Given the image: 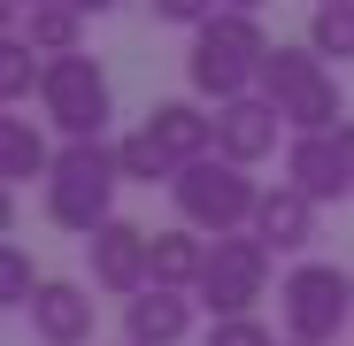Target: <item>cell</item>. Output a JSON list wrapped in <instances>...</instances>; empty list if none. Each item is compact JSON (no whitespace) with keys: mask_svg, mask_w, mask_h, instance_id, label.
I'll return each mask as SVG.
<instances>
[{"mask_svg":"<svg viewBox=\"0 0 354 346\" xmlns=\"http://www.w3.org/2000/svg\"><path fill=\"white\" fill-rule=\"evenodd\" d=\"M262 62H270V31H262V16H239V8H216L193 31V46H185V77L216 108L223 100H247L262 85Z\"/></svg>","mask_w":354,"mask_h":346,"instance_id":"obj_1","label":"cell"},{"mask_svg":"<svg viewBox=\"0 0 354 346\" xmlns=\"http://www.w3.org/2000/svg\"><path fill=\"white\" fill-rule=\"evenodd\" d=\"M254 93L292 124V139H308V131H339V124H346L339 70L324 62L308 39H301V46H270V62H262V85H254Z\"/></svg>","mask_w":354,"mask_h":346,"instance_id":"obj_2","label":"cell"},{"mask_svg":"<svg viewBox=\"0 0 354 346\" xmlns=\"http://www.w3.org/2000/svg\"><path fill=\"white\" fill-rule=\"evenodd\" d=\"M262 193H270V185H254L247 169H239V162H223V154H208V162H193V169H177V185H169L177 223H185V231H201V239H231V231H254Z\"/></svg>","mask_w":354,"mask_h":346,"instance_id":"obj_3","label":"cell"},{"mask_svg":"<svg viewBox=\"0 0 354 346\" xmlns=\"http://www.w3.org/2000/svg\"><path fill=\"white\" fill-rule=\"evenodd\" d=\"M115 185H124V169H115V146H108V139L62 146V154H54V177L39 185V193H46V223L93 239L100 223H115Z\"/></svg>","mask_w":354,"mask_h":346,"instance_id":"obj_4","label":"cell"},{"mask_svg":"<svg viewBox=\"0 0 354 346\" xmlns=\"http://www.w3.org/2000/svg\"><path fill=\"white\" fill-rule=\"evenodd\" d=\"M354 316V269L339 262H292L285 285H277V323L292 346H339Z\"/></svg>","mask_w":354,"mask_h":346,"instance_id":"obj_5","label":"cell"},{"mask_svg":"<svg viewBox=\"0 0 354 346\" xmlns=\"http://www.w3.org/2000/svg\"><path fill=\"white\" fill-rule=\"evenodd\" d=\"M39 115L62 131V146L108 139V115H115L108 70L93 62V54H54V62H46V85H39Z\"/></svg>","mask_w":354,"mask_h":346,"instance_id":"obj_6","label":"cell"},{"mask_svg":"<svg viewBox=\"0 0 354 346\" xmlns=\"http://www.w3.org/2000/svg\"><path fill=\"white\" fill-rule=\"evenodd\" d=\"M270 293V247L254 231H231V239H208V269H201V308L223 323V316H254V300Z\"/></svg>","mask_w":354,"mask_h":346,"instance_id":"obj_7","label":"cell"},{"mask_svg":"<svg viewBox=\"0 0 354 346\" xmlns=\"http://www.w3.org/2000/svg\"><path fill=\"white\" fill-rule=\"evenodd\" d=\"M85 269H93V285L108 300H139L147 285H154V231H139V223H100L93 239H85Z\"/></svg>","mask_w":354,"mask_h":346,"instance_id":"obj_8","label":"cell"},{"mask_svg":"<svg viewBox=\"0 0 354 346\" xmlns=\"http://www.w3.org/2000/svg\"><path fill=\"white\" fill-rule=\"evenodd\" d=\"M277 139H292V124H285V115H277L262 93L223 100V108H216V154H223V162L254 169V162H270V154H277Z\"/></svg>","mask_w":354,"mask_h":346,"instance_id":"obj_9","label":"cell"},{"mask_svg":"<svg viewBox=\"0 0 354 346\" xmlns=\"http://www.w3.org/2000/svg\"><path fill=\"white\" fill-rule=\"evenodd\" d=\"M285 185H301L316 208L354 193V154L339 146V131H308V139H285Z\"/></svg>","mask_w":354,"mask_h":346,"instance_id":"obj_10","label":"cell"},{"mask_svg":"<svg viewBox=\"0 0 354 346\" xmlns=\"http://www.w3.org/2000/svg\"><path fill=\"white\" fill-rule=\"evenodd\" d=\"M93 323H100L93 285H77V277H46L39 285V300H31V338L39 346H85Z\"/></svg>","mask_w":354,"mask_h":346,"instance_id":"obj_11","label":"cell"},{"mask_svg":"<svg viewBox=\"0 0 354 346\" xmlns=\"http://www.w3.org/2000/svg\"><path fill=\"white\" fill-rule=\"evenodd\" d=\"M147 131H154V146L177 169H193V162L216 154V108H201V100H154L147 108Z\"/></svg>","mask_w":354,"mask_h":346,"instance_id":"obj_12","label":"cell"},{"mask_svg":"<svg viewBox=\"0 0 354 346\" xmlns=\"http://www.w3.org/2000/svg\"><path fill=\"white\" fill-rule=\"evenodd\" d=\"M193 293H169V285H147L139 300H124V346H177L193 338Z\"/></svg>","mask_w":354,"mask_h":346,"instance_id":"obj_13","label":"cell"},{"mask_svg":"<svg viewBox=\"0 0 354 346\" xmlns=\"http://www.w3.org/2000/svg\"><path fill=\"white\" fill-rule=\"evenodd\" d=\"M254 239L270 247V254H308L316 247V200L301 193V185H270L262 193V215H254Z\"/></svg>","mask_w":354,"mask_h":346,"instance_id":"obj_14","label":"cell"},{"mask_svg":"<svg viewBox=\"0 0 354 346\" xmlns=\"http://www.w3.org/2000/svg\"><path fill=\"white\" fill-rule=\"evenodd\" d=\"M0 177L8 185H46L54 177V146H46V131L31 124V115H0Z\"/></svg>","mask_w":354,"mask_h":346,"instance_id":"obj_15","label":"cell"},{"mask_svg":"<svg viewBox=\"0 0 354 346\" xmlns=\"http://www.w3.org/2000/svg\"><path fill=\"white\" fill-rule=\"evenodd\" d=\"M201 269H208V239L201 231H154V285H169V293H201Z\"/></svg>","mask_w":354,"mask_h":346,"instance_id":"obj_16","label":"cell"},{"mask_svg":"<svg viewBox=\"0 0 354 346\" xmlns=\"http://www.w3.org/2000/svg\"><path fill=\"white\" fill-rule=\"evenodd\" d=\"M24 39L46 54H85V8L77 0H46V8H24Z\"/></svg>","mask_w":354,"mask_h":346,"instance_id":"obj_17","label":"cell"},{"mask_svg":"<svg viewBox=\"0 0 354 346\" xmlns=\"http://www.w3.org/2000/svg\"><path fill=\"white\" fill-rule=\"evenodd\" d=\"M39 85H46V54H39L24 31H0V100H8V108H24Z\"/></svg>","mask_w":354,"mask_h":346,"instance_id":"obj_18","label":"cell"},{"mask_svg":"<svg viewBox=\"0 0 354 346\" xmlns=\"http://www.w3.org/2000/svg\"><path fill=\"white\" fill-rule=\"evenodd\" d=\"M115 169H124V185H177V162L154 146V131H147V124L115 139Z\"/></svg>","mask_w":354,"mask_h":346,"instance_id":"obj_19","label":"cell"},{"mask_svg":"<svg viewBox=\"0 0 354 346\" xmlns=\"http://www.w3.org/2000/svg\"><path fill=\"white\" fill-rule=\"evenodd\" d=\"M308 46L324 54V62H354V0H339V8H316V16H308Z\"/></svg>","mask_w":354,"mask_h":346,"instance_id":"obj_20","label":"cell"},{"mask_svg":"<svg viewBox=\"0 0 354 346\" xmlns=\"http://www.w3.org/2000/svg\"><path fill=\"white\" fill-rule=\"evenodd\" d=\"M39 285L46 277H31V254L8 239L0 247V308H16V316H31V300H39Z\"/></svg>","mask_w":354,"mask_h":346,"instance_id":"obj_21","label":"cell"},{"mask_svg":"<svg viewBox=\"0 0 354 346\" xmlns=\"http://www.w3.org/2000/svg\"><path fill=\"white\" fill-rule=\"evenodd\" d=\"M208 346H277V331L262 316H223V323H208Z\"/></svg>","mask_w":354,"mask_h":346,"instance_id":"obj_22","label":"cell"},{"mask_svg":"<svg viewBox=\"0 0 354 346\" xmlns=\"http://www.w3.org/2000/svg\"><path fill=\"white\" fill-rule=\"evenodd\" d=\"M147 8H154V23H177V31H201L216 8H223V0H147Z\"/></svg>","mask_w":354,"mask_h":346,"instance_id":"obj_23","label":"cell"},{"mask_svg":"<svg viewBox=\"0 0 354 346\" xmlns=\"http://www.w3.org/2000/svg\"><path fill=\"white\" fill-rule=\"evenodd\" d=\"M223 8H239V16H262V0H223Z\"/></svg>","mask_w":354,"mask_h":346,"instance_id":"obj_24","label":"cell"},{"mask_svg":"<svg viewBox=\"0 0 354 346\" xmlns=\"http://www.w3.org/2000/svg\"><path fill=\"white\" fill-rule=\"evenodd\" d=\"M77 8H85V16H108V8H115V0H77Z\"/></svg>","mask_w":354,"mask_h":346,"instance_id":"obj_25","label":"cell"},{"mask_svg":"<svg viewBox=\"0 0 354 346\" xmlns=\"http://www.w3.org/2000/svg\"><path fill=\"white\" fill-rule=\"evenodd\" d=\"M8 8H16V16H24V8H46V0H8Z\"/></svg>","mask_w":354,"mask_h":346,"instance_id":"obj_26","label":"cell"},{"mask_svg":"<svg viewBox=\"0 0 354 346\" xmlns=\"http://www.w3.org/2000/svg\"><path fill=\"white\" fill-rule=\"evenodd\" d=\"M316 8H339V0H316Z\"/></svg>","mask_w":354,"mask_h":346,"instance_id":"obj_27","label":"cell"},{"mask_svg":"<svg viewBox=\"0 0 354 346\" xmlns=\"http://www.w3.org/2000/svg\"><path fill=\"white\" fill-rule=\"evenodd\" d=\"M285 346H292V338H285Z\"/></svg>","mask_w":354,"mask_h":346,"instance_id":"obj_28","label":"cell"}]
</instances>
